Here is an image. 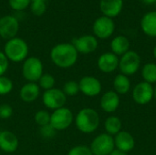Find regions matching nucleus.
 Segmentation results:
<instances>
[{"instance_id":"34","label":"nucleus","mask_w":156,"mask_h":155,"mask_svg":"<svg viewBox=\"0 0 156 155\" xmlns=\"http://www.w3.org/2000/svg\"><path fill=\"white\" fill-rule=\"evenodd\" d=\"M9 66V60L5 57V53L0 51V77L4 76V74L7 71Z\"/></svg>"},{"instance_id":"16","label":"nucleus","mask_w":156,"mask_h":155,"mask_svg":"<svg viewBox=\"0 0 156 155\" xmlns=\"http://www.w3.org/2000/svg\"><path fill=\"white\" fill-rule=\"evenodd\" d=\"M18 139L15 133L10 131L0 132V150L5 153H15L18 148Z\"/></svg>"},{"instance_id":"5","label":"nucleus","mask_w":156,"mask_h":155,"mask_svg":"<svg viewBox=\"0 0 156 155\" xmlns=\"http://www.w3.org/2000/svg\"><path fill=\"white\" fill-rule=\"evenodd\" d=\"M141 67V57L133 51L129 50L119 59V69L122 74L129 77L134 75Z\"/></svg>"},{"instance_id":"14","label":"nucleus","mask_w":156,"mask_h":155,"mask_svg":"<svg viewBox=\"0 0 156 155\" xmlns=\"http://www.w3.org/2000/svg\"><path fill=\"white\" fill-rule=\"evenodd\" d=\"M119 58L112 52L101 54L97 61L99 69L103 73H112L119 68Z\"/></svg>"},{"instance_id":"22","label":"nucleus","mask_w":156,"mask_h":155,"mask_svg":"<svg viewBox=\"0 0 156 155\" xmlns=\"http://www.w3.org/2000/svg\"><path fill=\"white\" fill-rule=\"evenodd\" d=\"M114 91L119 95H124L129 92L131 89V80L129 77L123 74H118L113 80Z\"/></svg>"},{"instance_id":"36","label":"nucleus","mask_w":156,"mask_h":155,"mask_svg":"<svg viewBox=\"0 0 156 155\" xmlns=\"http://www.w3.org/2000/svg\"><path fill=\"white\" fill-rule=\"evenodd\" d=\"M143 2L147 4V5H151V4H154V3L155 4L156 0H143Z\"/></svg>"},{"instance_id":"4","label":"nucleus","mask_w":156,"mask_h":155,"mask_svg":"<svg viewBox=\"0 0 156 155\" xmlns=\"http://www.w3.org/2000/svg\"><path fill=\"white\" fill-rule=\"evenodd\" d=\"M43 69V63L37 57H29L23 61L22 74L25 79L28 82L37 83L40 77L44 74Z\"/></svg>"},{"instance_id":"38","label":"nucleus","mask_w":156,"mask_h":155,"mask_svg":"<svg viewBox=\"0 0 156 155\" xmlns=\"http://www.w3.org/2000/svg\"><path fill=\"white\" fill-rule=\"evenodd\" d=\"M34 1H42V2H46L47 0H31V2H34Z\"/></svg>"},{"instance_id":"31","label":"nucleus","mask_w":156,"mask_h":155,"mask_svg":"<svg viewBox=\"0 0 156 155\" xmlns=\"http://www.w3.org/2000/svg\"><path fill=\"white\" fill-rule=\"evenodd\" d=\"M68 155H93L90 147L86 145H77L69 150Z\"/></svg>"},{"instance_id":"30","label":"nucleus","mask_w":156,"mask_h":155,"mask_svg":"<svg viewBox=\"0 0 156 155\" xmlns=\"http://www.w3.org/2000/svg\"><path fill=\"white\" fill-rule=\"evenodd\" d=\"M9 5L13 10L22 11L26 9L31 3V0H8Z\"/></svg>"},{"instance_id":"24","label":"nucleus","mask_w":156,"mask_h":155,"mask_svg":"<svg viewBox=\"0 0 156 155\" xmlns=\"http://www.w3.org/2000/svg\"><path fill=\"white\" fill-rule=\"evenodd\" d=\"M142 77L147 83H156V64L149 62L144 65L142 69Z\"/></svg>"},{"instance_id":"19","label":"nucleus","mask_w":156,"mask_h":155,"mask_svg":"<svg viewBox=\"0 0 156 155\" xmlns=\"http://www.w3.org/2000/svg\"><path fill=\"white\" fill-rule=\"evenodd\" d=\"M40 94V88L36 82L26 83L19 90L20 99L27 103L35 101Z\"/></svg>"},{"instance_id":"17","label":"nucleus","mask_w":156,"mask_h":155,"mask_svg":"<svg viewBox=\"0 0 156 155\" xmlns=\"http://www.w3.org/2000/svg\"><path fill=\"white\" fill-rule=\"evenodd\" d=\"M120 106V95L114 90L105 92L101 98V108L107 113H112Z\"/></svg>"},{"instance_id":"15","label":"nucleus","mask_w":156,"mask_h":155,"mask_svg":"<svg viewBox=\"0 0 156 155\" xmlns=\"http://www.w3.org/2000/svg\"><path fill=\"white\" fill-rule=\"evenodd\" d=\"M113 139L115 148L124 153H129L135 147V140L133 136L128 132L121 131L118 134L115 135Z\"/></svg>"},{"instance_id":"40","label":"nucleus","mask_w":156,"mask_h":155,"mask_svg":"<svg viewBox=\"0 0 156 155\" xmlns=\"http://www.w3.org/2000/svg\"><path fill=\"white\" fill-rule=\"evenodd\" d=\"M155 7H156V2H155Z\"/></svg>"},{"instance_id":"13","label":"nucleus","mask_w":156,"mask_h":155,"mask_svg":"<svg viewBox=\"0 0 156 155\" xmlns=\"http://www.w3.org/2000/svg\"><path fill=\"white\" fill-rule=\"evenodd\" d=\"M80 91L88 97L98 96L102 90V85L101 81L92 76H85L79 81Z\"/></svg>"},{"instance_id":"20","label":"nucleus","mask_w":156,"mask_h":155,"mask_svg":"<svg viewBox=\"0 0 156 155\" xmlns=\"http://www.w3.org/2000/svg\"><path fill=\"white\" fill-rule=\"evenodd\" d=\"M141 27L145 35L156 37V11L147 13L143 16Z\"/></svg>"},{"instance_id":"12","label":"nucleus","mask_w":156,"mask_h":155,"mask_svg":"<svg viewBox=\"0 0 156 155\" xmlns=\"http://www.w3.org/2000/svg\"><path fill=\"white\" fill-rule=\"evenodd\" d=\"M71 44L75 47L78 53L90 54L94 52L98 48V39L92 35H84L80 37L72 39Z\"/></svg>"},{"instance_id":"37","label":"nucleus","mask_w":156,"mask_h":155,"mask_svg":"<svg viewBox=\"0 0 156 155\" xmlns=\"http://www.w3.org/2000/svg\"><path fill=\"white\" fill-rule=\"evenodd\" d=\"M154 58L156 59V46L154 47Z\"/></svg>"},{"instance_id":"3","label":"nucleus","mask_w":156,"mask_h":155,"mask_svg":"<svg viewBox=\"0 0 156 155\" xmlns=\"http://www.w3.org/2000/svg\"><path fill=\"white\" fill-rule=\"evenodd\" d=\"M4 53L9 61L18 63L24 61L28 55V46L20 37H14L6 41L4 47Z\"/></svg>"},{"instance_id":"35","label":"nucleus","mask_w":156,"mask_h":155,"mask_svg":"<svg viewBox=\"0 0 156 155\" xmlns=\"http://www.w3.org/2000/svg\"><path fill=\"white\" fill-rule=\"evenodd\" d=\"M110 155H127V153H124V152L120 151V150H118V149L115 148V149L111 153V154Z\"/></svg>"},{"instance_id":"8","label":"nucleus","mask_w":156,"mask_h":155,"mask_svg":"<svg viewBox=\"0 0 156 155\" xmlns=\"http://www.w3.org/2000/svg\"><path fill=\"white\" fill-rule=\"evenodd\" d=\"M42 101L48 109L55 111L64 107L67 102V96L62 90L53 88L44 91Z\"/></svg>"},{"instance_id":"9","label":"nucleus","mask_w":156,"mask_h":155,"mask_svg":"<svg viewBox=\"0 0 156 155\" xmlns=\"http://www.w3.org/2000/svg\"><path fill=\"white\" fill-rule=\"evenodd\" d=\"M132 96L135 103L146 105L154 98V88L152 84L145 81L139 82L133 90Z\"/></svg>"},{"instance_id":"26","label":"nucleus","mask_w":156,"mask_h":155,"mask_svg":"<svg viewBox=\"0 0 156 155\" xmlns=\"http://www.w3.org/2000/svg\"><path fill=\"white\" fill-rule=\"evenodd\" d=\"M34 120H35V122L40 127L46 126L50 123V113L47 111L40 110L36 112L34 116Z\"/></svg>"},{"instance_id":"11","label":"nucleus","mask_w":156,"mask_h":155,"mask_svg":"<svg viewBox=\"0 0 156 155\" xmlns=\"http://www.w3.org/2000/svg\"><path fill=\"white\" fill-rule=\"evenodd\" d=\"M19 29L18 20L13 16H5L0 18V37L5 40L16 37Z\"/></svg>"},{"instance_id":"33","label":"nucleus","mask_w":156,"mask_h":155,"mask_svg":"<svg viewBox=\"0 0 156 155\" xmlns=\"http://www.w3.org/2000/svg\"><path fill=\"white\" fill-rule=\"evenodd\" d=\"M56 132L57 131L50 124L40 127V134H41V136L44 137V138H47V139L53 138L55 136V134H56Z\"/></svg>"},{"instance_id":"6","label":"nucleus","mask_w":156,"mask_h":155,"mask_svg":"<svg viewBox=\"0 0 156 155\" xmlns=\"http://www.w3.org/2000/svg\"><path fill=\"white\" fill-rule=\"evenodd\" d=\"M74 116L72 111L66 107L53 111L50 114V125L56 131H63L68 129L73 122Z\"/></svg>"},{"instance_id":"7","label":"nucleus","mask_w":156,"mask_h":155,"mask_svg":"<svg viewBox=\"0 0 156 155\" xmlns=\"http://www.w3.org/2000/svg\"><path fill=\"white\" fill-rule=\"evenodd\" d=\"M93 155H110L115 149L114 139L108 133H101L96 136L90 146Z\"/></svg>"},{"instance_id":"39","label":"nucleus","mask_w":156,"mask_h":155,"mask_svg":"<svg viewBox=\"0 0 156 155\" xmlns=\"http://www.w3.org/2000/svg\"><path fill=\"white\" fill-rule=\"evenodd\" d=\"M154 99L156 100V86L155 88H154Z\"/></svg>"},{"instance_id":"1","label":"nucleus","mask_w":156,"mask_h":155,"mask_svg":"<svg viewBox=\"0 0 156 155\" xmlns=\"http://www.w3.org/2000/svg\"><path fill=\"white\" fill-rule=\"evenodd\" d=\"M79 53L71 43H60L54 46L50 51L52 62L60 69H69L78 60Z\"/></svg>"},{"instance_id":"2","label":"nucleus","mask_w":156,"mask_h":155,"mask_svg":"<svg viewBox=\"0 0 156 155\" xmlns=\"http://www.w3.org/2000/svg\"><path fill=\"white\" fill-rule=\"evenodd\" d=\"M75 124L77 129L85 134L94 132L100 125V115L94 109H81L75 117Z\"/></svg>"},{"instance_id":"32","label":"nucleus","mask_w":156,"mask_h":155,"mask_svg":"<svg viewBox=\"0 0 156 155\" xmlns=\"http://www.w3.org/2000/svg\"><path fill=\"white\" fill-rule=\"evenodd\" d=\"M13 115V108L9 104H1L0 105V119L7 120Z\"/></svg>"},{"instance_id":"10","label":"nucleus","mask_w":156,"mask_h":155,"mask_svg":"<svg viewBox=\"0 0 156 155\" xmlns=\"http://www.w3.org/2000/svg\"><path fill=\"white\" fill-rule=\"evenodd\" d=\"M115 25L112 18L102 16L98 17L93 24L92 30L96 37L101 39L109 38L114 32Z\"/></svg>"},{"instance_id":"23","label":"nucleus","mask_w":156,"mask_h":155,"mask_svg":"<svg viewBox=\"0 0 156 155\" xmlns=\"http://www.w3.org/2000/svg\"><path fill=\"white\" fill-rule=\"evenodd\" d=\"M122 123L120 118L117 116H110L106 119L104 122V129L106 131V133L115 136L122 131Z\"/></svg>"},{"instance_id":"29","label":"nucleus","mask_w":156,"mask_h":155,"mask_svg":"<svg viewBox=\"0 0 156 155\" xmlns=\"http://www.w3.org/2000/svg\"><path fill=\"white\" fill-rule=\"evenodd\" d=\"M30 9L33 15L35 16H42L47 9V5H46V2H42V1H34L31 2L30 5Z\"/></svg>"},{"instance_id":"25","label":"nucleus","mask_w":156,"mask_h":155,"mask_svg":"<svg viewBox=\"0 0 156 155\" xmlns=\"http://www.w3.org/2000/svg\"><path fill=\"white\" fill-rule=\"evenodd\" d=\"M55 85V78L48 73H44L38 79V86L40 89H43L44 91L53 89Z\"/></svg>"},{"instance_id":"18","label":"nucleus","mask_w":156,"mask_h":155,"mask_svg":"<svg viewBox=\"0 0 156 155\" xmlns=\"http://www.w3.org/2000/svg\"><path fill=\"white\" fill-rule=\"evenodd\" d=\"M123 0H101L100 8L103 16L110 18L117 16L122 10Z\"/></svg>"},{"instance_id":"28","label":"nucleus","mask_w":156,"mask_h":155,"mask_svg":"<svg viewBox=\"0 0 156 155\" xmlns=\"http://www.w3.org/2000/svg\"><path fill=\"white\" fill-rule=\"evenodd\" d=\"M13 87H14L13 81L9 78L5 76L0 77V96L9 94L12 91Z\"/></svg>"},{"instance_id":"27","label":"nucleus","mask_w":156,"mask_h":155,"mask_svg":"<svg viewBox=\"0 0 156 155\" xmlns=\"http://www.w3.org/2000/svg\"><path fill=\"white\" fill-rule=\"evenodd\" d=\"M62 90L66 96H75L80 92L79 82L75 80H69L63 85Z\"/></svg>"},{"instance_id":"21","label":"nucleus","mask_w":156,"mask_h":155,"mask_svg":"<svg viewBox=\"0 0 156 155\" xmlns=\"http://www.w3.org/2000/svg\"><path fill=\"white\" fill-rule=\"evenodd\" d=\"M130 41L124 36H117L111 42V49L116 56H122L129 51Z\"/></svg>"}]
</instances>
